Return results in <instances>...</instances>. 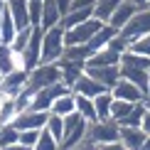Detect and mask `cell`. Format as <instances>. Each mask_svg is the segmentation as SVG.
Listing matches in <instances>:
<instances>
[{"label":"cell","mask_w":150,"mask_h":150,"mask_svg":"<svg viewBox=\"0 0 150 150\" xmlns=\"http://www.w3.org/2000/svg\"><path fill=\"white\" fill-rule=\"evenodd\" d=\"M121 138V126L113 121V118H106V121H93L89 123V130H86V140L93 143V145H103V143H113Z\"/></svg>","instance_id":"4"},{"label":"cell","mask_w":150,"mask_h":150,"mask_svg":"<svg viewBox=\"0 0 150 150\" xmlns=\"http://www.w3.org/2000/svg\"><path fill=\"white\" fill-rule=\"evenodd\" d=\"M118 69H121V79H128V81H133L138 89L145 93V98H148V91H150V79H148V69H138V67H123V64H118Z\"/></svg>","instance_id":"15"},{"label":"cell","mask_w":150,"mask_h":150,"mask_svg":"<svg viewBox=\"0 0 150 150\" xmlns=\"http://www.w3.org/2000/svg\"><path fill=\"white\" fill-rule=\"evenodd\" d=\"M74 98H76V113L84 118V121H89V123H93V121H96V108H93V98L79 96V93H74Z\"/></svg>","instance_id":"27"},{"label":"cell","mask_w":150,"mask_h":150,"mask_svg":"<svg viewBox=\"0 0 150 150\" xmlns=\"http://www.w3.org/2000/svg\"><path fill=\"white\" fill-rule=\"evenodd\" d=\"M5 3H8V0H5Z\"/></svg>","instance_id":"49"},{"label":"cell","mask_w":150,"mask_h":150,"mask_svg":"<svg viewBox=\"0 0 150 150\" xmlns=\"http://www.w3.org/2000/svg\"><path fill=\"white\" fill-rule=\"evenodd\" d=\"M8 10L12 15V20H15L17 30H25L30 27V15H27V0H8Z\"/></svg>","instance_id":"21"},{"label":"cell","mask_w":150,"mask_h":150,"mask_svg":"<svg viewBox=\"0 0 150 150\" xmlns=\"http://www.w3.org/2000/svg\"><path fill=\"white\" fill-rule=\"evenodd\" d=\"M84 71L89 74L91 79L101 81L108 91L113 89V86L118 84V79H121V69H118V64H116V67H86Z\"/></svg>","instance_id":"13"},{"label":"cell","mask_w":150,"mask_h":150,"mask_svg":"<svg viewBox=\"0 0 150 150\" xmlns=\"http://www.w3.org/2000/svg\"><path fill=\"white\" fill-rule=\"evenodd\" d=\"M111 93H113V98H121V101H128V103L145 101V93H143L133 81H128V79H118V84L111 89Z\"/></svg>","instance_id":"11"},{"label":"cell","mask_w":150,"mask_h":150,"mask_svg":"<svg viewBox=\"0 0 150 150\" xmlns=\"http://www.w3.org/2000/svg\"><path fill=\"white\" fill-rule=\"evenodd\" d=\"M15 35H17V25H15V20H12L8 5H5L3 20H0V45H10V42L15 40Z\"/></svg>","instance_id":"23"},{"label":"cell","mask_w":150,"mask_h":150,"mask_svg":"<svg viewBox=\"0 0 150 150\" xmlns=\"http://www.w3.org/2000/svg\"><path fill=\"white\" fill-rule=\"evenodd\" d=\"M37 138H40V130H20L17 143H22V145H27V148H35Z\"/></svg>","instance_id":"37"},{"label":"cell","mask_w":150,"mask_h":150,"mask_svg":"<svg viewBox=\"0 0 150 150\" xmlns=\"http://www.w3.org/2000/svg\"><path fill=\"white\" fill-rule=\"evenodd\" d=\"M118 62H121V54L113 52L111 47H103L101 52L91 54V57L84 62V67H116Z\"/></svg>","instance_id":"18"},{"label":"cell","mask_w":150,"mask_h":150,"mask_svg":"<svg viewBox=\"0 0 150 150\" xmlns=\"http://www.w3.org/2000/svg\"><path fill=\"white\" fill-rule=\"evenodd\" d=\"M98 150H126V148H123L121 140H113V143H103V145H98Z\"/></svg>","instance_id":"39"},{"label":"cell","mask_w":150,"mask_h":150,"mask_svg":"<svg viewBox=\"0 0 150 150\" xmlns=\"http://www.w3.org/2000/svg\"><path fill=\"white\" fill-rule=\"evenodd\" d=\"M0 79H3V74H0Z\"/></svg>","instance_id":"48"},{"label":"cell","mask_w":150,"mask_h":150,"mask_svg":"<svg viewBox=\"0 0 150 150\" xmlns=\"http://www.w3.org/2000/svg\"><path fill=\"white\" fill-rule=\"evenodd\" d=\"M59 20H62V12L57 8V0H42V22H40V27L42 30L57 27Z\"/></svg>","instance_id":"20"},{"label":"cell","mask_w":150,"mask_h":150,"mask_svg":"<svg viewBox=\"0 0 150 150\" xmlns=\"http://www.w3.org/2000/svg\"><path fill=\"white\" fill-rule=\"evenodd\" d=\"M133 106H135V103H128V101H121V98H113V106H111V118H113L116 123H121L123 118L133 111Z\"/></svg>","instance_id":"31"},{"label":"cell","mask_w":150,"mask_h":150,"mask_svg":"<svg viewBox=\"0 0 150 150\" xmlns=\"http://www.w3.org/2000/svg\"><path fill=\"white\" fill-rule=\"evenodd\" d=\"M133 3L138 5V8H145V5H148V0H133Z\"/></svg>","instance_id":"43"},{"label":"cell","mask_w":150,"mask_h":150,"mask_svg":"<svg viewBox=\"0 0 150 150\" xmlns=\"http://www.w3.org/2000/svg\"><path fill=\"white\" fill-rule=\"evenodd\" d=\"M45 130H47V133H52L57 140H62V138H64V118H62V116H54V113H49L47 123H45Z\"/></svg>","instance_id":"30"},{"label":"cell","mask_w":150,"mask_h":150,"mask_svg":"<svg viewBox=\"0 0 150 150\" xmlns=\"http://www.w3.org/2000/svg\"><path fill=\"white\" fill-rule=\"evenodd\" d=\"M30 35H32V27H25V30H17V35H15V40L10 42V49L20 57V52L25 49V45H27V40H30Z\"/></svg>","instance_id":"34"},{"label":"cell","mask_w":150,"mask_h":150,"mask_svg":"<svg viewBox=\"0 0 150 150\" xmlns=\"http://www.w3.org/2000/svg\"><path fill=\"white\" fill-rule=\"evenodd\" d=\"M67 91H71V89L64 84V81H57V84H52V86H45V89L35 91L32 101H30V108L32 111H49L52 103L57 101L62 93H67Z\"/></svg>","instance_id":"6"},{"label":"cell","mask_w":150,"mask_h":150,"mask_svg":"<svg viewBox=\"0 0 150 150\" xmlns=\"http://www.w3.org/2000/svg\"><path fill=\"white\" fill-rule=\"evenodd\" d=\"M143 150H150V135L145 138V145H143Z\"/></svg>","instance_id":"44"},{"label":"cell","mask_w":150,"mask_h":150,"mask_svg":"<svg viewBox=\"0 0 150 150\" xmlns=\"http://www.w3.org/2000/svg\"><path fill=\"white\" fill-rule=\"evenodd\" d=\"M27 15H30V27H40V22H42V0H27Z\"/></svg>","instance_id":"35"},{"label":"cell","mask_w":150,"mask_h":150,"mask_svg":"<svg viewBox=\"0 0 150 150\" xmlns=\"http://www.w3.org/2000/svg\"><path fill=\"white\" fill-rule=\"evenodd\" d=\"M47 118H49V111L25 108V111H20V113L12 118L10 123H12L17 130H42V128H45V123H47Z\"/></svg>","instance_id":"8"},{"label":"cell","mask_w":150,"mask_h":150,"mask_svg":"<svg viewBox=\"0 0 150 150\" xmlns=\"http://www.w3.org/2000/svg\"><path fill=\"white\" fill-rule=\"evenodd\" d=\"M103 25H106V22L91 17V20L81 22V25H76V27H71V30H64V42H67V47H71V45H86V42H89L91 37L103 27Z\"/></svg>","instance_id":"7"},{"label":"cell","mask_w":150,"mask_h":150,"mask_svg":"<svg viewBox=\"0 0 150 150\" xmlns=\"http://www.w3.org/2000/svg\"><path fill=\"white\" fill-rule=\"evenodd\" d=\"M123 0H96V5H93V17L101 22H108V17L113 15V10L121 5Z\"/></svg>","instance_id":"26"},{"label":"cell","mask_w":150,"mask_h":150,"mask_svg":"<svg viewBox=\"0 0 150 150\" xmlns=\"http://www.w3.org/2000/svg\"><path fill=\"white\" fill-rule=\"evenodd\" d=\"M32 150H59V140L54 138L52 133H47V130L42 128L40 130V138H37V143H35Z\"/></svg>","instance_id":"32"},{"label":"cell","mask_w":150,"mask_h":150,"mask_svg":"<svg viewBox=\"0 0 150 150\" xmlns=\"http://www.w3.org/2000/svg\"><path fill=\"white\" fill-rule=\"evenodd\" d=\"M74 150H98V148L93 145V143H89V140H84V143H81L79 148H74Z\"/></svg>","instance_id":"42"},{"label":"cell","mask_w":150,"mask_h":150,"mask_svg":"<svg viewBox=\"0 0 150 150\" xmlns=\"http://www.w3.org/2000/svg\"><path fill=\"white\" fill-rule=\"evenodd\" d=\"M27 76H30V71H25V69H15L10 74H5V76L0 79V96L15 98L17 93L27 86Z\"/></svg>","instance_id":"10"},{"label":"cell","mask_w":150,"mask_h":150,"mask_svg":"<svg viewBox=\"0 0 150 150\" xmlns=\"http://www.w3.org/2000/svg\"><path fill=\"white\" fill-rule=\"evenodd\" d=\"M111 106H113V93L103 91L93 98V108H96V121H106L111 118Z\"/></svg>","instance_id":"25"},{"label":"cell","mask_w":150,"mask_h":150,"mask_svg":"<svg viewBox=\"0 0 150 150\" xmlns=\"http://www.w3.org/2000/svg\"><path fill=\"white\" fill-rule=\"evenodd\" d=\"M76 111V98H74V91H67V93H62V96L57 98V101L52 103V108H49V113H54V116H69Z\"/></svg>","instance_id":"22"},{"label":"cell","mask_w":150,"mask_h":150,"mask_svg":"<svg viewBox=\"0 0 150 150\" xmlns=\"http://www.w3.org/2000/svg\"><path fill=\"white\" fill-rule=\"evenodd\" d=\"M138 10H140V8L133 3V0H123V3H121V5H118V8L113 10V15L108 17V25H111V27H116V30L126 27V25H128L130 20H133V15H135Z\"/></svg>","instance_id":"14"},{"label":"cell","mask_w":150,"mask_h":150,"mask_svg":"<svg viewBox=\"0 0 150 150\" xmlns=\"http://www.w3.org/2000/svg\"><path fill=\"white\" fill-rule=\"evenodd\" d=\"M140 128H143V133H145V135H150V108H145V113H143Z\"/></svg>","instance_id":"38"},{"label":"cell","mask_w":150,"mask_h":150,"mask_svg":"<svg viewBox=\"0 0 150 150\" xmlns=\"http://www.w3.org/2000/svg\"><path fill=\"white\" fill-rule=\"evenodd\" d=\"M118 32H121L123 37H128V40L150 35V8H140V10L133 15V20H130L126 27H121Z\"/></svg>","instance_id":"9"},{"label":"cell","mask_w":150,"mask_h":150,"mask_svg":"<svg viewBox=\"0 0 150 150\" xmlns=\"http://www.w3.org/2000/svg\"><path fill=\"white\" fill-rule=\"evenodd\" d=\"M148 79H150V69H148ZM148 98H150V91H148Z\"/></svg>","instance_id":"46"},{"label":"cell","mask_w":150,"mask_h":150,"mask_svg":"<svg viewBox=\"0 0 150 150\" xmlns=\"http://www.w3.org/2000/svg\"><path fill=\"white\" fill-rule=\"evenodd\" d=\"M57 8H59V12H62V17H64L67 12L71 10V0H57Z\"/></svg>","instance_id":"40"},{"label":"cell","mask_w":150,"mask_h":150,"mask_svg":"<svg viewBox=\"0 0 150 150\" xmlns=\"http://www.w3.org/2000/svg\"><path fill=\"white\" fill-rule=\"evenodd\" d=\"M128 45H130V40H128V37H123L121 32H118V35L113 37V40L108 42V47L113 49V52H118V54H123V52H128Z\"/></svg>","instance_id":"36"},{"label":"cell","mask_w":150,"mask_h":150,"mask_svg":"<svg viewBox=\"0 0 150 150\" xmlns=\"http://www.w3.org/2000/svg\"><path fill=\"white\" fill-rule=\"evenodd\" d=\"M15 69H20V57L10 49V45H0V74L5 76Z\"/></svg>","instance_id":"24"},{"label":"cell","mask_w":150,"mask_h":150,"mask_svg":"<svg viewBox=\"0 0 150 150\" xmlns=\"http://www.w3.org/2000/svg\"><path fill=\"white\" fill-rule=\"evenodd\" d=\"M86 130H89V121H84L76 111L64 116V138L59 140V150H74L86 140Z\"/></svg>","instance_id":"1"},{"label":"cell","mask_w":150,"mask_h":150,"mask_svg":"<svg viewBox=\"0 0 150 150\" xmlns=\"http://www.w3.org/2000/svg\"><path fill=\"white\" fill-rule=\"evenodd\" d=\"M145 138H148V135L143 133V128L123 126V128H121V138H118V140L123 143V148H126V150H143Z\"/></svg>","instance_id":"16"},{"label":"cell","mask_w":150,"mask_h":150,"mask_svg":"<svg viewBox=\"0 0 150 150\" xmlns=\"http://www.w3.org/2000/svg\"><path fill=\"white\" fill-rule=\"evenodd\" d=\"M128 52L140 54V57H148V59H150V35H143V37H135V40H130Z\"/></svg>","instance_id":"29"},{"label":"cell","mask_w":150,"mask_h":150,"mask_svg":"<svg viewBox=\"0 0 150 150\" xmlns=\"http://www.w3.org/2000/svg\"><path fill=\"white\" fill-rule=\"evenodd\" d=\"M145 8H150V0H148V5H145Z\"/></svg>","instance_id":"47"},{"label":"cell","mask_w":150,"mask_h":150,"mask_svg":"<svg viewBox=\"0 0 150 150\" xmlns=\"http://www.w3.org/2000/svg\"><path fill=\"white\" fill-rule=\"evenodd\" d=\"M62 81V67L59 62H42V64H37L32 71H30L27 76V89L30 91H40L45 89V86H52Z\"/></svg>","instance_id":"2"},{"label":"cell","mask_w":150,"mask_h":150,"mask_svg":"<svg viewBox=\"0 0 150 150\" xmlns=\"http://www.w3.org/2000/svg\"><path fill=\"white\" fill-rule=\"evenodd\" d=\"M59 67H62V81H64L67 86H74V81H76L81 74H84V62H71V59H59Z\"/></svg>","instance_id":"19"},{"label":"cell","mask_w":150,"mask_h":150,"mask_svg":"<svg viewBox=\"0 0 150 150\" xmlns=\"http://www.w3.org/2000/svg\"><path fill=\"white\" fill-rule=\"evenodd\" d=\"M145 108H148V106H145V101L135 103V106H133V111H130V113L123 118V121L118 123V126H121V128H123V126H135V128H140V121H143V113H145Z\"/></svg>","instance_id":"28"},{"label":"cell","mask_w":150,"mask_h":150,"mask_svg":"<svg viewBox=\"0 0 150 150\" xmlns=\"http://www.w3.org/2000/svg\"><path fill=\"white\" fill-rule=\"evenodd\" d=\"M116 35H118V30H116V27H111V25L106 22L103 27L98 30V32L93 35V37H91L89 42H86V47H89V52H91V54H96V52H101L103 47H108V42L113 40Z\"/></svg>","instance_id":"17"},{"label":"cell","mask_w":150,"mask_h":150,"mask_svg":"<svg viewBox=\"0 0 150 150\" xmlns=\"http://www.w3.org/2000/svg\"><path fill=\"white\" fill-rule=\"evenodd\" d=\"M64 49H67L64 30L59 25L57 27H49V30H42V62H59L64 57Z\"/></svg>","instance_id":"3"},{"label":"cell","mask_w":150,"mask_h":150,"mask_svg":"<svg viewBox=\"0 0 150 150\" xmlns=\"http://www.w3.org/2000/svg\"><path fill=\"white\" fill-rule=\"evenodd\" d=\"M71 91L74 93H79V96H86V98H96L98 93H103V91H108L106 86L101 84V81H96V79H91L89 74H81V76L74 81V86H71Z\"/></svg>","instance_id":"12"},{"label":"cell","mask_w":150,"mask_h":150,"mask_svg":"<svg viewBox=\"0 0 150 150\" xmlns=\"http://www.w3.org/2000/svg\"><path fill=\"white\" fill-rule=\"evenodd\" d=\"M40 62H42V27H32V35L20 52V69L32 71Z\"/></svg>","instance_id":"5"},{"label":"cell","mask_w":150,"mask_h":150,"mask_svg":"<svg viewBox=\"0 0 150 150\" xmlns=\"http://www.w3.org/2000/svg\"><path fill=\"white\" fill-rule=\"evenodd\" d=\"M145 106H148V108H150V98H145Z\"/></svg>","instance_id":"45"},{"label":"cell","mask_w":150,"mask_h":150,"mask_svg":"<svg viewBox=\"0 0 150 150\" xmlns=\"http://www.w3.org/2000/svg\"><path fill=\"white\" fill-rule=\"evenodd\" d=\"M17 138H20V130H17L12 123H5L3 128H0V148L5 145H12V143H17Z\"/></svg>","instance_id":"33"},{"label":"cell","mask_w":150,"mask_h":150,"mask_svg":"<svg viewBox=\"0 0 150 150\" xmlns=\"http://www.w3.org/2000/svg\"><path fill=\"white\" fill-rule=\"evenodd\" d=\"M0 150H32V148L22 145V143H12V145H5V148H0Z\"/></svg>","instance_id":"41"}]
</instances>
